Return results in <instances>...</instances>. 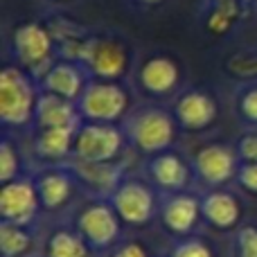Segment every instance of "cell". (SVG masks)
Wrapping results in <instances>:
<instances>
[{"label":"cell","instance_id":"cell-1","mask_svg":"<svg viewBox=\"0 0 257 257\" xmlns=\"http://www.w3.org/2000/svg\"><path fill=\"white\" fill-rule=\"evenodd\" d=\"M39 81L21 66L9 63L0 70V122L5 128H27L34 124Z\"/></svg>","mask_w":257,"mask_h":257},{"label":"cell","instance_id":"cell-2","mask_svg":"<svg viewBox=\"0 0 257 257\" xmlns=\"http://www.w3.org/2000/svg\"><path fill=\"white\" fill-rule=\"evenodd\" d=\"M124 133L131 147H136L140 154L156 156L169 151L178 138V126L174 113H169L163 106H142L126 115Z\"/></svg>","mask_w":257,"mask_h":257},{"label":"cell","instance_id":"cell-3","mask_svg":"<svg viewBox=\"0 0 257 257\" xmlns=\"http://www.w3.org/2000/svg\"><path fill=\"white\" fill-rule=\"evenodd\" d=\"M12 52L16 66L30 72L36 81L48 72V68L59 59L57 41L48 25L39 21H27L14 30L12 34Z\"/></svg>","mask_w":257,"mask_h":257},{"label":"cell","instance_id":"cell-4","mask_svg":"<svg viewBox=\"0 0 257 257\" xmlns=\"http://www.w3.org/2000/svg\"><path fill=\"white\" fill-rule=\"evenodd\" d=\"M131 95L122 81L90 79L77 99V111L81 122H102V124H117L126 120L131 111Z\"/></svg>","mask_w":257,"mask_h":257},{"label":"cell","instance_id":"cell-5","mask_svg":"<svg viewBox=\"0 0 257 257\" xmlns=\"http://www.w3.org/2000/svg\"><path fill=\"white\" fill-rule=\"evenodd\" d=\"M79 63L86 68L90 79L122 81L131 66V52L126 41L108 34H95L86 39Z\"/></svg>","mask_w":257,"mask_h":257},{"label":"cell","instance_id":"cell-6","mask_svg":"<svg viewBox=\"0 0 257 257\" xmlns=\"http://www.w3.org/2000/svg\"><path fill=\"white\" fill-rule=\"evenodd\" d=\"M126 133L117 124L81 122L75 133L72 158L86 163H117L126 147Z\"/></svg>","mask_w":257,"mask_h":257},{"label":"cell","instance_id":"cell-7","mask_svg":"<svg viewBox=\"0 0 257 257\" xmlns=\"http://www.w3.org/2000/svg\"><path fill=\"white\" fill-rule=\"evenodd\" d=\"M122 219L113 210L111 201L95 199L88 205H84L75 219V230L86 239L90 250L95 253H106L120 244L122 237Z\"/></svg>","mask_w":257,"mask_h":257},{"label":"cell","instance_id":"cell-8","mask_svg":"<svg viewBox=\"0 0 257 257\" xmlns=\"http://www.w3.org/2000/svg\"><path fill=\"white\" fill-rule=\"evenodd\" d=\"M241 167V158L235 145L226 142H210L203 145L192 158L194 178L210 190L226 187L230 181H237V172Z\"/></svg>","mask_w":257,"mask_h":257},{"label":"cell","instance_id":"cell-9","mask_svg":"<svg viewBox=\"0 0 257 257\" xmlns=\"http://www.w3.org/2000/svg\"><path fill=\"white\" fill-rule=\"evenodd\" d=\"M111 205L122 219L124 226L145 228L156 219L160 208V201L156 199V192L140 178H124L122 185L111 196Z\"/></svg>","mask_w":257,"mask_h":257},{"label":"cell","instance_id":"cell-10","mask_svg":"<svg viewBox=\"0 0 257 257\" xmlns=\"http://www.w3.org/2000/svg\"><path fill=\"white\" fill-rule=\"evenodd\" d=\"M138 88L154 99L172 97L183 84V68L172 54H151L138 66Z\"/></svg>","mask_w":257,"mask_h":257},{"label":"cell","instance_id":"cell-11","mask_svg":"<svg viewBox=\"0 0 257 257\" xmlns=\"http://www.w3.org/2000/svg\"><path fill=\"white\" fill-rule=\"evenodd\" d=\"M41 199L36 192V183L30 176H21L16 181L3 183L0 187V219L5 223L30 226L39 214Z\"/></svg>","mask_w":257,"mask_h":257},{"label":"cell","instance_id":"cell-12","mask_svg":"<svg viewBox=\"0 0 257 257\" xmlns=\"http://www.w3.org/2000/svg\"><path fill=\"white\" fill-rule=\"evenodd\" d=\"M172 113L176 117L181 131L201 133V131H208L219 120V102L208 90L190 88L176 97Z\"/></svg>","mask_w":257,"mask_h":257},{"label":"cell","instance_id":"cell-13","mask_svg":"<svg viewBox=\"0 0 257 257\" xmlns=\"http://www.w3.org/2000/svg\"><path fill=\"white\" fill-rule=\"evenodd\" d=\"M158 219L163 228L178 237H190L196 230L201 217V196H194L190 192H176V194H165L160 199Z\"/></svg>","mask_w":257,"mask_h":257},{"label":"cell","instance_id":"cell-14","mask_svg":"<svg viewBox=\"0 0 257 257\" xmlns=\"http://www.w3.org/2000/svg\"><path fill=\"white\" fill-rule=\"evenodd\" d=\"M70 172L75 174L77 185H81L86 192L95 196V199L108 201L115 190L124 181V167L120 163H86V160L70 158L66 163Z\"/></svg>","mask_w":257,"mask_h":257},{"label":"cell","instance_id":"cell-15","mask_svg":"<svg viewBox=\"0 0 257 257\" xmlns=\"http://www.w3.org/2000/svg\"><path fill=\"white\" fill-rule=\"evenodd\" d=\"M147 174L156 190H160L163 194H176V192H187L194 169L192 163H187L181 154L169 149L151 156L147 163Z\"/></svg>","mask_w":257,"mask_h":257},{"label":"cell","instance_id":"cell-16","mask_svg":"<svg viewBox=\"0 0 257 257\" xmlns=\"http://www.w3.org/2000/svg\"><path fill=\"white\" fill-rule=\"evenodd\" d=\"M88 81L90 77L81 63L57 59L48 68V72L39 79V88L45 90V93L59 95L63 99H70V102H77L84 93V88L88 86Z\"/></svg>","mask_w":257,"mask_h":257},{"label":"cell","instance_id":"cell-17","mask_svg":"<svg viewBox=\"0 0 257 257\" xmlns=\"http://www.w3.org/2000/svg\"><path fill=\"white\" fill-rule=\"evenodd\" d=\"M34 183L41 199V208L48 210V212H57V210L66 208L77 187V178L68 165L41 169L34 176Z\"/></svg>","mask_w":257,"mask_h":257},{"label":"cell","instance_id":"cell-18","mask_svg":"<svg viewBox=\"0 0 257 257\" xmlns=\"http://www.w3.org/2000/svg\"><path fill=\"white\" fill-rule=\"evenodd\" d=\"M241 201L232 192L223 190H208L201 196V217L214 230L228 232L239 226L241 221Z\"/></svg>","mask_w":257,"mask_h":257},{"label":"cell","instance_id":"cell-19","mask_svg":"<svg viewBox=\"0 0 257 257\" xmlns=\"http://www.w3.org/2000/svg\"><path fill=\"white\" fill-rule=\"evenodd\" d=\"M81 115L77 111V102L63 99L59 95L45 93L41 90L39 102H36V113H34V128H79Z\"/></svg>","mask_w":257,"mask_h":257},{"label":"cell","instance_id":"cell-20","mask_svg":"<svg viewBox=\"0 0 257 257\" xmlns=\"http://www.w3.org/2000/svg\"><path fill=\"white\" fill-rule=\"evenodd\" d=\"M77 128L59 126V128H34V154L45 163H63L72 158V145H75Z\"/></svg>","mask_w":257,"mask_h":257},{"label":"cell","instance_id":"cell-21","mask_svg":"<svg viewBox=\"0 0 257 257\" xmlns=\"http://www.w3.org/2000/svg\"><path fill=\"white\" fill-rule=\"evenodd\" d=\"M36 248V239L30 226L0 221V257H30Z\"/></svg>","mask_w":257,"mask_h":257},{"label":"cell","instance_id":"cell-22","mask_svg":"<svg viewBox=\"0 0 257 257\" xmlns=\"http://www.w3.org/2000/svg\"><path fill=\"white\" fill-rule=\"evenodd\" d=\"M90 246L77 230L59 228L45 241L43 257H88Z\"/></svg>","mask_w":257,"mask_h":257},{"label":"cell","instance_id":"cell-23","mask_svg":"<svg viewBox=\"0 0 257 257\" xmlns=\"http://www.w3.org/2000/svg\"><path fill=\"white\" fill-rule=\"evenodd\" d=\"M23 176V156L9 138L0 142V183L16 181Z\"/></svg>","mask_w":257,"mask_h":257},{"label":"cell","instance_id":"cell-24","mask_svg":"<svg viewBox=\"0 0 257 257\" xmlns=\"http://www.w3.org/2000/svg\"><path fill=\"white\" fill-rule=\"evenodd\" d=\"M226 72L235 79H257V50H248V52H237L223 63Z\"/></svg>","mask_w":257,"mask_h":257},{"label":"cell","instance_id":"cell-25","mask_svg":"<svg viewBox=\"0 0 257 257\" xmlns=\"http://www.w3.org/2000/svg\"><path fill=\"white\" fill-rule=\"evenodd\" d=\"M169 257H214L212 248L208 241H203L201 237H178L169 248Z\"/></svg>","mask_w":257,"mask_h":257},{"label":"cell","instance_id":"cell-26","mask_svg":"<svg viewBox=\"0 0 257 257\" xmlns=\"http://www.w3.org/2000/svg\"><path fill=\"white\" fill-rule=\"evenodd\" d=\"M237 113L248 126H257V86H248L237 97Z\"/></svg>","mask_w":257,"mask_h":257},{"label":"cell","instance_id":"cell-27","mask_svg":"<svg viewBox=\"0 0 257 257\" xmlns=\"http://www.w3.org/2000/svg\"><path fill=\"white\" fill-rule=\"evenodd\" d=\"M235 257H257V226H244L237 230Z\"/></svg>","mask_w":257,"mask_h":257},{"label":"cell","instance_id":"cell-28","mask_svg":"<svg viewBox=\"0 0 257 257\" xmlns=\"http://www.w3.org/2000/svg\"><path fill=\"white\" fill-rule=\"evenodd\" d=\"M241 163H257V126L244 131L235 142Z\"/></svg>","mask_w":257,"mask_h":257},{"label":"cell","instance_id":"cell-29","mask_svg":"<svg viewBox=\"0 0 257 257\" xmlns=\"http://www.w3.org/2000/svg\"><path fill=\"white\" fill-rule=\"evenodd\" d=\"M237 185L250 196H257V163H241L237 172Z\"/></svg>","mask_w":257,"mask_h":257},{"label":"cell","instance_id":"cell-30","mask_svg":"<svg viewBox=\"0 0 257 257\" xmlns=\"http://www.w3.org/2000/svg\"><path fill=\"white\" fill-rule=\"evenodd\" d=\"M108 257H151V255H149V248L142 241L126 239V241H120L113 250H108Z\"/></svg>","mask_w":257,"mask_h":257},{"label":"cell","instance_id":"cell-31","mask_svg":"<svg viewBox=\"0 0 257 257\" xmlns=\"http://www.w3.org/2000/svg\"><path fill=\"white\" fill-rule=\"evenodd\" d=\"M138 5H145V7H156V5H163L165 0H133Z\"/></svg>","mask_w":257,"mask_h":257},{"label":"cell","instance_id":"cell-32","mask_svg":"<svg viewBox=\"0 0 257 257\" xmlns=\"http://www.w3.org/2000/svg\"><path fill=\"white\" fill-rule=\"evenodd\" d=\"M241 3H250V0H241Z\"/></svg>","mask_w":257,"mask_h":257}]
</instances>
